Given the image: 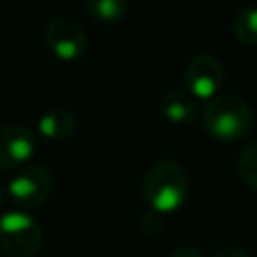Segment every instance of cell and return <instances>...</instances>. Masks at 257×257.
I'll list each match as a JSON object with an SVG mask.
<instances>
[{
  "mask_svg": "<svg viewBox=\"0 0 257 257\" xmlns=\"http://www.w3.org/2000/svg\"><path fill=\"white\" fill-rule=\"evenodd\" d=\"M143 195L147 205L159 213H175L183 207L189 195V175L175 161L155 163L143 181Z\"/></svg>",
  "mask_w": 257,
  "mask_h": 257,
  "instance_id": "6da1fadb",
  "label": "cell"
},
{
  "mask_svg": "<svg viewBox=\"0 0 257 257\" xmlns=\"http://www.w3.org/2000/svg\"><path fill=\"white\" fill-rule=\"evenodd\" d=\"M203 126L217 141H239L253 126L251 106L235 94L213 96L203 110Z\"/></svg>",
  "mask_w": 257,
  "mask_h": 257,
  "instance_id": "7a4b0ae2",
  "label": "cell"
},
{
  "mask_svg": "<svg viewBox=\"0 0 257 257\" xmlns=\"http://www.w3.org/2000/svg\"><path fill=\"white\" fill-rule=\"evenodd\" d=\"M42 247V229L26 211L0 217V249L8 257H34Z\"/></svg>",
  "mask_w": 257,
  "mask_h": 257,
  "instance_id": "3957f363",
  "label": "cell"
},
{
  "mask_svg": "<svg viewBox=\"0 0 257 257\" xmlns=\"http://www.w3.org/2000/svg\"><path fill=\"white\" fill-rule=\"evenodd\" d=\"M44 42L48 50L62 62H76L86 52V34L84 28L68 18V16H54L46 30H44Z\"/></svg>",
  "mask_w": 257,
  "mask_h": 257,
  "instance_id": "277c9868",
  "label": "cell"
},
{
  "mask_svg": "<svg viewBox=\"0 0 257 257\" xmlns=\"http://www.w3.org/2000/svg\"><path fill=\"white\" fill-rule=\"evenodd\" d=\"M50 175L40 165H24L10 179L6 193L8 199L14 201L20 209H34L46 201L50 195Z\"/></svg>",
  "mask_w": 257,
  "mask_h": 257,
  "instance_id": "5b68a950",
  "label": "cell"
},
{
  "mask_svg": "<svg viewBox=\"0 0 257 257\" xmlns=\"http://www.w3.org/2000/svg\"><path fill=\"white\" fill-rule=\"evenodd\" d=\"M225 80V68L219 58L211 54L195 56L185 68V86L187 92L201 100H211L217 96Z\"/></svg>",
  "mask_w": 257,
  "mask_h": 257,
  "instance_id": "8992f818",
  "label": "cell"
},
{
  "mask_svg": "<svg viewBox=\"0 0 257 257\" xmlns=\"http://www.w3.org/2000/svg\"><path fill=\"white\" fill-rule=\"evenodd\" d=\"M36 153L34 133L24 124L0 126V169L10 171L24 167Z\"/></svg>",
  "mask_w": 257,
  "mask_h": 257,
  "instance_id": "52a82bcc",
  "label": "cell"
},
{
  "mask_svg": "<svg viewBox=\"0 0 257 257\" xmlns=\"http://www.w3.org/2000/svg\"><path fill=\"white\" fill-rule=\"evenodd\" d=\"M74 128H76V118L70 110H64V108L48 110L38 120L40 137L46 139V141H52V143L68 139L74 133Z\"/></svg>",
  "mask_w": 257,
  "mask_h": 257,
  "instance_id": "ba28073f",
  "label": "cell"
},
{
  "mask_svg": "<svg viewBox=\"0 0 257 257\" xmlns=\"http://www.w3.org/2000/svg\"><path fill=\"white\" fill-rule=\"evenodd\" d=\"M161 114L175 124H187L197 116V104L189 92L171 90L161 98Z\"/></svg>",
  "mask_w": 257,
  "mask_h": 257,
  "instance_id": "9c48e42d",
  "label": "cell"
},
{
  "mask_svg": "<svg viewBox=\"0 0 257 257\" xmlns=\"http://www.w3.org/2000/svg\"><path fill=\"white\" fill-rule=\"evenodd\" d=\"M231 32L241 44H257V6L237 12L231 22Z\"/></svg>",
  "mask_w": 257,
  "mask_h": 257,
  "instance_id": "30bf717a",
  "label": "cell"
},
{
  "mask_svg": "<svg viewBox=\"0 0 257 257\" xmlns=\"http://www.w3.org/2000/svg\"><path fill=\"white\" fill-rule=\"evenodd\" d=\"M86 10L102 22H118L126 14V0H84Z\"/></svg>",
  "mask_w": 257,
  "mask_h": 257,
  "instance_id": "8fae6325",
  "label": "cell"
},
{
  "mask_svg": "<svg viewBox=\"0 0 257 257\" xmlns=\"http://www.w3.org/2000/svg\"><path fill=\"white\" fill-rule=\"evenodd\" d=\"M237 167H239L241 179H243L251 189L257 191V141L249 143V145L241 151Z\"/></svg>",
  "mask_w": 257,
  "mask_h": 257,
  "instance_id": "7c38bea8",
  "label": "cell"
},
{
  "mask_svg": "<svg viewBox=\"0 0 257 257\" xmlns=\"http://www.w3.org/2000/svg\"><path fill=\"white\" fill-rule=\"evenodd\" d=\"M171 257H203V253L195 247H177L171 253Z\"/></svg>",
  "mask_w": 257,
  "mask_h": 257,
  "instance_id": "4fadbf2b",
  "label": "cell"
},
{
  "mask_svg": "<svg viewBox=\"0 0 257 257\" xmlns=\"http://www.w3.org/2000/svg\"><path fill=\"white\" fill-rule=\"evenodd\" d=\"M213 257H253V255H249V253L243 251V249H223V251L215 253Z\"/></svg>",
  "mask_w": 257,
  "mask_h": 257,
  "instance_id": "5bb4252c",
  "label": "cell"
}]
</instances>
